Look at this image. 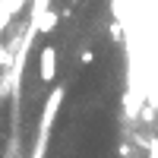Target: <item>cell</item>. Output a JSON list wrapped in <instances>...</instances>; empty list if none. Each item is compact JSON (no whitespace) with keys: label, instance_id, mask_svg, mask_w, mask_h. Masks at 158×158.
<instances>
[{"label":"cell","instance_id":"5","mask_svg":"<svg viewBox=\"0 0 158 158\" xmlns=\"http://www.w3.org/2000/svg\"><path fill=\"white\" fill-rule=\"evenodd\" d=\"M149 158H158V136L149 139Z\"/></svg>","mask_w":158,"mask_h":158},{"label":"cell","instance_id":"4","mask_svg":"<svg viewBox=\"0 0 158 158\" xmlns=\"http://www.w3.org/2000/svg\"><path fill=\"white\" fill-rule=\"evenodd\" d=\"M92 60H95V51H82V54H79V63H82V67H89Z\"/></svg>","mask_w":158,"mask_h":158},{"label":"cell","instance_id":"6","mask_svg":"<svg viewBox=\"0 0 158 158\" xmlns=\"http://www.w3.org/2000/svg\"><path fill=\"white\" fill-rule=\"evenodd\" d=\"M10 57H13V51H6L3 44H0V67H3V63H10Z\"/></svg>","mask_w":158,"mask_h":158},{"label":"cell","instance_id":"2","mask_svg":"<svg viewBox=\"0 0 158 158\" xmlns=\"http://www.w3.org/2000/svg\"><path fill=\"white\" fill-rule=\"evenodd\" d=\"M38 79L44 85H51L57 79V48L54 44H44L38 51Z\"/></svg>","mask_w":158,"mask_h":158},{"label":"cell","instance_id":"3","mask_svg":"<svg viewBox=\"0 0 158 158\" xmlns=\"http://www.w3.org/2000/svg\"><path fill=\"white\" fill-rule=\"evenodd\" d=\"M57 19H60V16H57V10H44V13H41V16H38L32 25H35L41 35H48V32H54V29H57Z\"/></svg>","mask_w":158,"mask_h":158},{"label":"cell","instance_id":"1","mask_svg":"<svg viewBox=\"0 0 158 158\" xmlns=\"http://www.w3.org/2000/svg\"><path fill=\"white\" fill-rule=\"evenodd\" d=\"M63 85H54L51 89V95L44 98V108H41V127H38V142H35V149L29 158H44V149H48V142H51V130H54V117L60 111V104H63Z\"/></svg>","mask_w":158,"mask_h":158}]
</instances>
